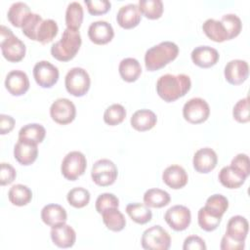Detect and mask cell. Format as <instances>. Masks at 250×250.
Masks as SVG:
<instances>
[{
	"label": "cell",
	"instance_id": "d4e9b609",
	"mask_svg": "<svg viewBox=\"0 0 250 250\" xmlns=\"http://www.w3.org/2000/svg\"><path fill=\"white\" fill-rule=\"evenodd\" d=\"M218 178L220 183L228 188H237L242 186L246 180V177L243 174L230 165L223 167L219 172Z\"/></svg>",
	"mask_w": 250,
	"mask_h": 250
},
{
	"label": "cell",
	"instance_id": "f6af8a7d",
	"mask_svg": "<svg viewBox=\"0 0 250 250\" xmlns=\"http://www.w3.org/2000/svg\"><path fill=\"white\" fill-rule=\"evenodd\" d=\"M84 2L87 6L88 12L94 16L107 13L111 6V3L108 0H85Z\"/></svg>",
	"mask_w": 250,
	"mask_h": 250
},
{
	"label": "cell",
	"instance_id": "4dcf8cb0",
	"mask_svg": "<svg viewBox=\"0 0 250 250\" xmlns=\"http://www.w3.org/2000/svg\"><path fill=\"white\" fill-rule=\"evenodd\" d=\"M83 8L79 2H70L65 11L66 28L79 30L83 21Z\"/></svg>",
	"mask_w": 250,
	"mask_h": 250
},
{
	"label": "cell",
	"instance_id": "ee69618b",
	"mask_svg": "<svg viewBox=\"0 0 250 250\" xmlns=\"http://www.w3.org/2000/svg\"><path fill=\"white\" fill-rule=\"evenodd\" d=\"M233 118L240 123H247L250 120L249 116V98L245 97L239 100L232 108Z\"/></svg>",
	"mask_w": 250,
	"mask_h": 250
},
{
	"label": "cell",
	"instance_id": "9c48e42d",
	"mask_svg": "<svg viewBox=\"0 0 250 250\" xmlns=\"http://www.w3.org/2000/svg\"><path fill=\"white\" fill-rule=\"evenodd\" d=\"M210 114L208 103L201 98L188 100L183 107L184 118L192 124H199L206 121Z\"/></svg>",
	"mask_w": 250,
	"mask_h": 250
},
{
	"label": "cell",
	"instance_id": "7a4b0ae2",
	"mask_svg": "<svg viewBox=\"0 0 250 250\" xmlns=\"http://www.w3.org/2000/svg\"><path fill=\"white\" fill-rule=\"evenodd\" d=\"M179 54V47L172 41H163L149 48L145 54V64L148 71H155L170 62L174 61Z\"/></svg>",
	"mask_w": 250,
	"mask_h": 250
},
{
	"label": "cell",
	"instance_id": "5bb4252c",
	"mask_svg": "<svg viewBox=\"0 0 250 250\" xmlns=\"http://www.w3.org/2000/svg\"><path fill=\"white\" fill-rule=\"evenodd\" d=\"M5 87L13 96H21L29 89V79L27 74L19 69L11 70L5 79Z\"/></svg>",
	"mask_w": 250,
	"mask_h": 250
},
{
	"label": "cell",
	"instance_id": "d590c367",
	"mask_svg": "<svg viewBox=\"0 0 250 250\" xmlns=\"http://www.w3.org/2000/svg\"><path fill=\"white\" fill-rule=\"evenodd\" d=\"M58 31H59V27L57 22L54 20H51V19L43 20L37 32L36 41L42 44H47L57 36Z\"/></svg>",
	"mask_w": 250,
	"mask_h": 250
},
{
	"label": "cell",
	"instance_id": "ab89813d",
	"mask_svg": "<svg viewBox=\"0 0 250 250\" xmlns=\"http://www.w3.org/2000/svg\"><path fill=\"white\" fill-rule=\"evenodd\" d=\"M220 21L222 22L227 31L229 40L236 37L240 33L242 28V22L241 20L236 15L226 14L222 17Z\"/></svg>",
	"mask_w": 250,
	"mask_h": 250
},
{
	"label": "cell",
	"instance_id": "d6a6232c",
	"mask_svg": "<svg viewBox=\"0 0 250 250\" xmlns=\"http://www.w3.org/2000/svg\"><path fill=\"white\" fill-rule=\"evenodd\" d=\"M103 222L112 231H120L126 226V219L118 208H110L102 213Z\"/></svg>",
	"mask_w": 250,
	"mask_h": 250
},
{
	"label": "cell",
	"instance_id": "ba28073f",
	"mask_svg": "<svg viewBox=\"0 0 250 250\" xmlns=\"http://www.w3.org/2000/svg\"><path fill=\"white\" fill-rule=\"evenodd\" d=\"M118 175V170L115 164L109 159L97 160L91 170V177L93 182L101 187H107L112 185Z\"/></svg>",
	"mask_w": 250,
	"mask_h": 250
},
{
	"label": "cell",
	"instance_id": "484cf974",
	"mask_svg": "<svg viewBox=\"0 0 250 250\" xmlns=\"http://www.w3.org/2000/svg\"><path fill=\"white\" fill-rule=\"evenodd\" d=\"M118 71L124 81L134 82L141 75L142 67L139 61L135 58H125L120 62Z\"/></svg>",
	"mask_w": 250,
	"mask_h": 250
},
{
	"label": "cell",
	"instance_id": "1f68e13d",
	"mask_svg": "<svg viewBox=\"0 0 250 250\" xmlns=\"http://www.w3.org/2000/svg\"><path fill=\"white\" fill-rule=\"evenodd\" d=\"M170 194L160 188H149L144 194V202L151 208H161L169 204Z\"/></svg>",
	"mask_w": 250,
	"mask_h": 250
},
{
	"label": "cell",
	"instance_id": "bcb514c9",
	"mask_svg": "<svg viewBox=\"0 0 250 250\" xmlns=\"http://www.w3.org/2000/svg\"><path fill=\"white\" fill-rule=\"evenodd\" d=\"M230 166L236 169L238 172L243 174L246 178L250 174V162H249V157L245 153H238L236 154L231 162Z\"/></svg>",
	"mask_w": 250,
	"mask_h": 250
},
{
	"label": "cell",
	"instance_id": "7402d4cb",
	"mask_svg": "<svg viewBox=\"0 0 250 250\" xmlns=\"http://www.w3.org/2000/svg\"><path fill=\"white\" fill-rule=\"evenodd\" d=\"M249 229V224L248 221L240 216L236 215L231 217L227 225V230L226 235L237 242L245 243V239L247 237Z\"/></svg>",
	"mask_w": 250,
	"mask_h": 250
},
{
	"label": "cell",
	"instance_id": "60d3db41",
	"mask_svg": "<svg viewBox=\"0 0 250 250\" xmlns=\"http://www.w3.org/2000/svg\"><path fill=\"white\" fill-rule=\"evenodd\" d=\"M43 21V19L40 15L35 14V13H31L26 20L24 21L23 24H22V33L28 37L31 40L36 41V37H37V32L39 29V26L41 24V22Z\"/></svg>",
	"mask_w": 250,
	"mask_h": 250
},
{
	"label": "cell",
	"instance_id": "7c38bea8",
	"mask_svg": "<svg viewBox=\"0 0 250 250\" xmlns=\"http://www.w3.org/2000/svg\"><path fill=\"white\" fill-rule=\"evenodd\" d=\"M164 219L171 229L182 231L187 229L190 224V210L184 205H174L166 211Z\"/></svg>",
	"mask_w": 250,
	"mask_h": 250
},
{
	"label": "cell",
	"instance_id": "2e32d148",
	"mask_svg": "<svg viewBox=\"0 0 250 250\" xmlns=\"http://www.w3.org/2000/svg\"><path fill=\"white\" fill-rule=\"evenodd\" d=\"M89 39L97 44L104 45L110 42L114 36V30L110 23L105 21H97L88 27Z\"/></svg>",
	"mask_w": 250,
	"mask_h": 250
},
{
	"label": "cell",
	"instance_id": "9a60e30c",
	"mask_svg": "<svg viewBox=\"0 0 250 250\" xmlns=\"http://www.w3.org/2000/svg\"><path fill=\"white\" fill-rule=\"evenodd\" d=\"M218 163L217 153L211 147H202L195 151L192 159L193 168L198 173L211 172Z\"/></svg>",
	"mask_w": 250,
	"mask_h": 250
},
{
	"label": "cell",
	"instance_id": "44dd1931",
	"mask_svg": "<svg viewBox=\"0 0 250 250\" xmlns=\"http://www.w3.org/2000/svg\"><path fill=\"white\" fill-rule=\"evenodd\" d=\"M162 180L169 188L179 189L188 184V174L180 165H170L162 173Z\"/></svg>",
	"mask_w": 250,
	"mask_h": 250
},
{
	"label": "cell",
	"instance_id": "7bdbcfd3",
	"mask_svg": "<svg viewBox=\"0 0 250 250\" xmlns=\"http://www.w3.org/2000/svg\"><path fill=\"white\" fill-rule=\"evenodd\" d=\"M118 206H119V200L113 193H109V192L102 193L98 196L96 200V210L100 214H102L104 211L110 208H118Z\"/></svg>",
	"mask_w": 250,
	"mask_h": 250
},
{
	"label": "cell",
	"instance_id": "f907efd6",
	"mask_svg": "<svg viewBox=\"0 0 250 250\" xmlns=\"http://www.w3.org/2000/svg\"><path fill=\"white\" fill-rule=\"evenodd\" d=\"M245 243L237 242L229 237H228L226 234L222 237L220 248L222 250H240L244 248Z\"/></svg>",
	"mask_w": 250,
	"mask_h": 250
},
{
	"label": "cell",
	"instance_id": "c3c4849f",
	"mask_svg": "<svg viewBox=\"0 0 250 250\" xmlns=\"http://www.w3.org/2000/svg\"><path fill=\"white\" fill-rule=\"evenodd\" d=\"M206 248L207 247H206L205 241L197 235L188 236L185 239L184 245H183L184 250H205Z\"/></svg>",
	"mask_w": 250,
	"mask_h": 250
},
{
	"label": "cell",
	"instance_id": "277c9868",
	"mask_svg": "<svg viewBox=\"0 0 250 250\" xmlns=\"http://www.w3.org/2000/svg\"><path fill=\"white\" fill-rule=\"evenodd\" d=\"M0 47L3 57L9 62H21L25 56L24 43L5 25H1L0 29Z\"/></svg>",
	"mask_w": 250,
	"mask_h": 250
},
{
	"label": "cell",
	"instance_id": "5b68a950",
	"mask_svg": "<svg viewBox=\"0 0 250 250\" xmlns=\"http://www.w3.org/2000/svg\"><path fill=\"white\" fill-rule=\"evenodd\" d=\"M91 79L89 73L82 67H72L64 78L66 91L74 97L84 96L90 89Z\"/></svg>",
	"mask_w": 250,
	"mask_h": 250
},
{
	"label": "cell",
	"instance_id": "836d02e7",
	"mask_svg": "<svg viewBox=\"0 0 250 250\" xmlns=\"http://www.w3.org/2000/svg\"><path fill=\"white\" fill-rule=\"evenodd\" d=\"M8 198L13 205L24 206L28 204L32 199V191L24 185H14L8 192Z\"/></svg>",
	"mask_w": 250,
	"mask_h": 250
},
{
	"label": "cell",
	"instance_id": "3957f363",
	"mask_svg": "<svg viewBox=\"0 0 250 250\" xmlns=\"http://www.w3.org/2000/svg\"><path fill=\"white\" fill-rule=\"evenodd\" d=\"M81 43L79 30L65 28L61 39L52 45L51 54L60 62H68L76 56Z\"/></svg>",
	"mask_w": 250,
	"mask_h": 250
},
{
	"label": "cell",
	"instance_id": "681fc988",
	"mask_svg": "<svg viewBox=\"0 0 250 250\" xmlns=\"http://www.w3.org/2000/svg\"><path fill=\"white\" fill-rule=\"evenodd\" d=\"M15 127V119L6 114L0 115V134L5 135L10 133Z\"/></svg>",
	"mask_w": 250,
	"mask_h": 250
},
{
	"label": "cell",
	"instance_id": "8992f818",
	"mask_svg": "<svg viewBox=\"0 0 250 250\" xmlns=\"http://www.w3.org/2000/svg\"><path fill=\"white\" fill-rule=\"evenodd\" d=\"M141 243L146 250H168L171 245V237L161 226L156 225L143 232Z\"/></svg>",
	"mask_w": 250,
	"mask_h": 250
},
{
	"label": "cell",
	"instance_id": "4316f807",
	"mask_svg": "<svg viewBox=\"0 0 250 250\" xmlns=\"http://www.w3.org/2000/svg\"><path fill=\"white\" fill-rule=\"evenodd\" d=\"M29 7L23 2L13 3L7 13L9 21L16 27H22L26 18L31 14Z\"/></svg>",
	"mask_w": 250,
	"mask_h": 250
},
{
	"label": "cell",
	"instance_id": "f546056e",
	"mask_svg": "<svg viewBox=\"0 0 250 250\" xmlns=\"http://www.w3.org/2000/svg\"><path fill=\"white\" fill-rule=\"evenodd\" d=\"M126 213L137 224L145 225L151 221L152 212L145 203H130L126 206Z\"/></svg>",
	"mask_w": 250,
	"mask_h": 250
},
{
	"label": "cell",
	"instance_id": "4fadbf2b",
	"mask_svg": "<svg viewBox=\"0 0 250 250\" xmlns=\"http://www.w3.org/2000/svg\"><path fill=\"white\" fill-rule=\"evenodd\" d=\"M224 74L226 80L229 84H242L249 74L248 63L243 60H231L226 64Z\"/></svg>",
	"mask_w": 250,
	"mask_h": 250
},
{
	"label": "cell",
	"instance_id": "f35d334b",
	"mask_svg": "<svg viewBox=\"0 0 250 250\" xmlns=\"http://www.w3.org/2000/svg\"><path fill=\"white\" fill-rule=\"evenodd\" d=\"M126 117V109L120 104H113L109 105L104 113V121L110 126L120 124Z\"/></svg>",
	"mask_w": 250,
	"mask_h": 250
},
{
	"label": "cell",
	"instance_id": "ffe728a7",
	"mask_svg": "<svg viewBox=\"0 0 250 250\" xmlns=\"http://www.w3.org/2000/svg\"><path fill=\"white\" fill-rule=\"evenodd\" d=\"M190 57L194 64L202 68H208L218 62L220 55L216 49L210 46H198L192 50Z\"/></svg>",
	"mask_w": 250,
	"mask_h": 250
},
{
	"label": "cell",
	"instance_id": "52a82bcc",
	"mask_svg": "<svg viewBox=\"0 0 250 250\" xmlns=\"http://www.w3.org/2000/svg\"><path fill=\"white\" fill-rule=\"evenodd\" d=\"M87 167L85 155L77 150L68 152L62 159L61 171L62 176L69 181H75L82 176Z\"/></svg>",
	"mask_w": 250,
	"mask_h": 250
},
{
	"label": "cell",
	"instance_id": "e0dca14e",
	"mask_svg": "<svg viewBox=\"0 0 250 250\" xmlns=\"http://www.w3.org/2000/svg\"><path fill=\"white\" fill-rule=\"evenodd\" d=\"M142 18V13L139 9L138 4L130 3L127 5L122 6L116 15V21L117 23L125 28V29H130L133 27H136Z\"/></svg>",
	"mask_w": 250,
	"mask_h": 250
},
{
	"label": "cell",
	"instance_id": "603a6c76",
	"mask_svg": "<svg viewBox=\"0 0 250 250\" xmlns=\"http://www.w3.org/2000/svg\"><path fill=\"white\" fill-rule=\"evenodd\" d=\"M41 219L47 226L56 227L61 224H64L67 220V214L65 209L55 203L45 205L41 210Z\"/></svg>",
	"mask_w": 250,
	"mask_h": 250
},
{
	"label": "cell",
	"instance_id": "8fae6325",
	"mask_svg": "<svg viewBox=\"0 0 250 250\" xmlns=\"http://www.w3.org/2000/svg\"><path fill=\"white\" fill-rule=\"evenodd\" d=\"M59 69L48 61H40L33 66V77L42 88H51L59 80Z\"/></svg>",
	"mask_w": 250,
	"mask_h": 250
},
{
	"label": "cell",
	"instance_id": "f1b7e54d",
	"mask_svg": "<svg viewBox=\"0 0 250 250\" xmlns=\"http://www.w3.org/2000/svg\"><path fill=\"white\" fill-rule=\"evenodd\" d=\"M202 29L206 36L215 42H224L229 40L227 31L220 21L208 19L203 22Z\"/></svg>",
	"mask_w": 250,
	"mask_h": 250
},
{
	"label": "cell",
	"instance_id": "83f0119b",
	"mask_svg": "<svg viewBox=\"0 0 250 250\" xmlns=\"http://www.w3.org/2000/svg\"><path fill=\"white\" fill-rule=\"evenodd\" d=\"M46 135L45 128L37 123L26 124L19 131V140L40 144L43 142Z\"/></svg>",
	"mask_w": 250,
	"mask_h": 250
},
{
	"label": "cell",
	"instance_id": "d6986e66",
	"mask_svg": "<svg viewBox=\"0 0 250 250\" xmlns=\"http://www.w3.org/2000/svg\"><path fill=\"white\" fill-rule=\"evenodd\" d=\"M51 239L53 243L60 248H69L75 243L76 233L72 227L64 223L52 228Z\"/></svg>",
	"mask_w": 250,
	"mask_h": 250
},
{
	"label": "cell",
	"instance_id": "e575fe53",
	"mask_svg": "<svg viewBox=\"0 0 250 250\" xmlns=\"http://www.w3.org/2000/svg\"><path fill=\"white\" fill-rule=\"evenodd\" d=\"M197 220L199 227L203 230L213 231L219 227L222 217L204 206L199 209L197 214Z\"/></svg>",
	"mask_w": 250,
	"mask_h": 250
},
{
	"label": "cell",
	"instance_id": "30bf717a",
	"mask_svg": "<svg viewBox=\"0 0 250 250\" xmlns=\"http://www.w3.org/2000/svg\"><path fill=\"white\" fill-rule=\"evenodd\" d=\"M50 115L56 123L65 125L74 120L76 107L70 100L66 98H60L51 104Z\"/></svg>",
	"mask_w": 250,
	"mask_h": 250
},
{
	"label": "cell",
	"instance_id": "7dc6e473",
	"mask_svg": "<svg viewBox=\"0 0 250 250\" xmlns=\"http://www.w3.org/2000/svg\"><path fill=\"white\" fill-rule=\"evenodd\" d=\"M17 173L15 168L9 164L2 162L1 163V169H0V184L1 186H6L14 182L16 179Z\"/></svg>",
	"mask_w": 250,
	"mask_h": 250
},
{
	"label": "cell",
	"instance_id": "74e56055",
	"mask_svg": "<svg viewBox=\"0 0 250 250\" xmlns=\"http://www.w3.org/2000/svg\"><path fill=\"white\" fill-rule=\"evenodd\" d=\"M66 199L71 206L75 208H82L88 205L90 201V192L82 187L73 188L67 192Z\"/></svg>",
	"mask_w": 250,
	"mask_h": 250
},
{
	"label": "cell",
	"instance_id": "ac0fdd59",
	"mask_svg": "<svg viewBox=\"0 0 250 250\" xmlns=\"http://www.w3.org/2000/svg\"><path fill=\"white\" fill-rule=\"evenodd\" d=\"M38 156L37 144L18 140L14 146V157L21 165L27 166L32 164Z\"/></svg>",
	"mask_w": 250,
	"mask_h": 250
},
{
	"label": "cell",
	"instance_id": "6da1fadb",
	"mask_svg": "<svg viewBox=\"0 0 250 250\" xmlns=\"http://www.w3.org/2000/svg\"><path fill=\"white\" fill-rule=\"evenodd\" d=\"M191 81L188 75L164 74L156 82V92L158 96L167 103H172L184 97L190 89Z\"/></svg>",
	"mask_w": 250,
	"mask_h": 250
},
{
	"label": "cell",
	"instance_id": "cb8c5ba5",
	"mask_svg": "<svg viewBox=\"0 0 250 250\" xmlns=\"http://www.w3.org/2000/svg\"><path fill=\"white\" fill-rule=\"evenodd\" d=\"M132 127L140 132H145L152 129L156 122L157 117L156 114L150 109H139L133 113L130 119Z\"/></svg>",
	"mask_w": 250,
	"mask_h": 250
},
{
	"label": "cell",
	"instance_id": "8d00e7d4",
	"mask_svg": "<svg viewBox=\"0 0 250 250\" xmlns=\"http://www.w3.org/2000/svg\"><path fill=\"white\" fill-rule=\"evenodd\" d=\"M138 6L141 13L149 20H156L162 16L163 3L161 0H140Z\"/></svg>",
	"mask_w": 250,
	"mask_h": 250
},
{
	"label": "cell",
	"instance_id": "b9f144b4",
	"mask_svg": "<svg viewBox=\"0 0 250 250\" xmlns=\"http://www.w3.org/2000/svg\"><path fill=\"white\" fill-rule=\"evenodd\" d=\"M205 207L223 217L229 208V200L223 194H213L207 198Z\"/></svg>",
	"mask_w": 250,
	"mask_h": 250
}]
</instances>
